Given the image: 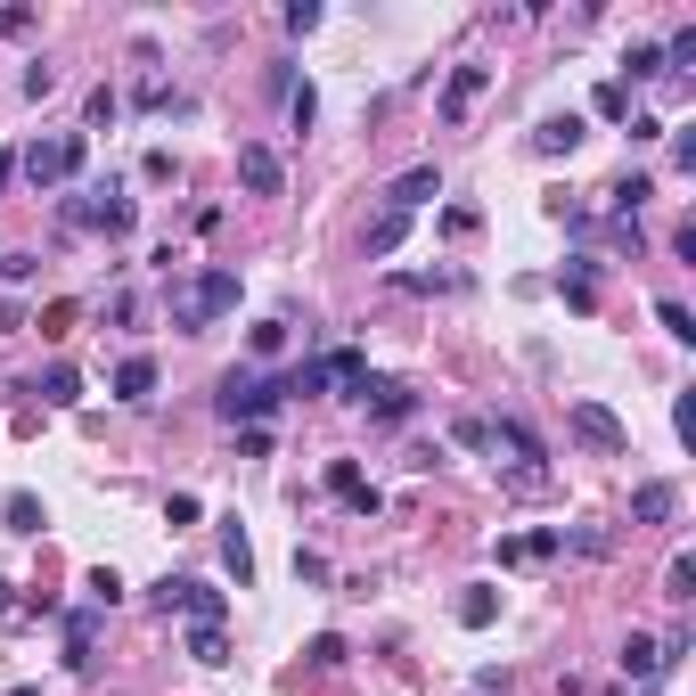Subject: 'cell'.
Here are the masks:
<instances>
[{"mask_svg": "<svg viewBox=\"0 0 696 696\" xmlns=\"http://www.w3.org/2000/svg\"><path fill=\"white\" fill-rule=\"evenodd\" d=\"M279 345H287V320H255L246 328V352H255V361H270Z\"/></svg>", "mask_w": 696, "mask_h": 696, "instance_id": "cell-30", "label": "cell"}, {"mask_svg": "<svg viewBox=\"0 0 696 696\" xmlns=\"http://www.w3.org/2000/svg\"><path fill=\"white\" fill-rule=\"evenodd\" d=\"M565 427H574V442H590V451H631V427L606 402H574V410H565Z\"/></svg>", "mask_w": 696, "mask_h": 696, "instance_id": "cell-5", "label": "cell"}, {"mask_svg": "<svg viewBox=\"0 0 696 696\" xmlns=\"http://www.w3.org/2000/svg\"><path fill=\"white\" fill-rule=\"evenodd\" d=\"M222 311H238V270H197L188 287H173V328L181 336H205Z\"/></svg>", "mask_w": 696, "mask_h": 696, "instance_id": "cell-1", "label": "cell"}, {"mask_svg": "<svg viewBox=\"0 0 696 696\" xmlns=\"http://www.w3.org/2000/svg\"><path fill=\"white\" fill-rule=\"evenodd\" d=\"M623 74H631V82H656V74H664V41H631Z\"/></svg>", "mask_w": 696, "mask_h": 696, "instance_id": "cell-28", "label": "cell"}, {"mask_svg": "<svg viewBox=\"0 0 696 696\" xmlns=\"http://www.w3.org/2000/svg\"><path fill=\"white\" fill-rule=\"evenodd\" d=\"M304 656H311V664H320V672H328V664H345V639H336V631H320V639H311V647H304Z\"/></svg>", "mask_w": 696, "mask_h": 696, "instance_id": "cell-39", "label": "cell"}, {"mask_svg": "<svg viewBox=\"0 0 696 696\" xmlns=\"http://www.w3.org/2000/svg\"><path fill=\"white\" fill-rule=\"evenodd\" d=\"M82 590H91V606H115V598H123V574H115V565H91Z\"/></svg>", "mask_w": 696, "mask_h": 696, "instance_id": "cell-31", "label": "cell"}, {"mask_svg": "<svg viewBox=\"0 0 696 696\" xmlns=\"http://www.w3.org/2000/svg\"><path fill=\"white\" fill-rule=\"evenodd\" d=\"M238 181L255 188V197H279V188H287V164H279V147H270V140H246V147H238Z\"/></svg>", "mask_w": 696, "mask_h": 696, "instance_id": "cell-8", "label": "cell"}, {"mask_svg": "<svg viewBox=\"0 0 696 696\" xmlns=\"http://www.w3.org/2000/svg\"><path fill=\"white\" fill-rule=\"evenodd\" d=\"M17 91H25V99H50V91H58V66H50V58H33V66H25V82H17Z\"/></svg>", "mask_w": 696, "mask_h": 696, "instance_id": "cell-34", "label": "cell"}, {"mask_svg": "<svg viewBox=\"0 0 696 696\" xmlns=\"http://www.w3.org/2000/svg\"><path fill=\"white\" fill-rule=\"evenodd\" d=\"M590 108H598L606 123H623V115H631V91H623V82H598V99H590Z\"/></svg>", "mask_w": 696, "mask_h": 696, "instance_id": "cell-33", "label": "cell"}, {"mask_svg": "<svg viewBox=\"0 0 696 696\" xmlns=\"http://www.w3.org/2000/svg\"><path fill=\"white\" fill-rule=\"evenodd\" d=\"M287 115H295V132H311V115H320V99H311V82H304V91H287Z\"/></svg>", "mask_w": 696, "mask_h": 696, "instance_id": "cell-36", "label": "cell"}, {"mask_svg": "<svg viewBox=\"0 0 696 696\" xmlns=\"http://www.w3.org/2000/svg\"><path fill=\"white\" fill-rule=\"evenodd\" d=\"M99 615H108V606H74V615H66V664L74 672L91 664V647H99Z\"/></svg>", "mask_w": 696, "mask_h": 696, "instance_id": "cell-18", "label": "cell"}, {"mask_svg": "<svg viewBox=\"0 0 696 696\" xmlns=\"http://www.w3.org/2000/svg\"><path fill=\"white\" fill-rule=\"evenodd\" d=\"M483 427H492V451H516L524 468H541V459H550V451H541V434L524 427V418H483Z\"/></svg>", "mask_w": 696, "mask_h": 696, "instance_id": "cell-12", "label": "cell"}, {"mask_svg": "<svg viewBox=\"0 0 696 696\" xmlns=\"http://www.w3.org/2000/svg\"><path fill=\"white\" fill-rule=\"evenodd\" d=\"M33 270H41V263L25 255V246H17V255H0V279H9V287H25V279H33Z\"/></svg>", "mask_w": 696, "mask_h": 696, "instance_id": "cell-37", "label": "cell"}, {"mask_svg": "<svg viewBox=\"0 0 696 696\" xmlns=\"http://www.w3.org/2000/svg\"><path fill=\"white\" fill-rule=\"evenodd\" d=\"M656 320H664V336H672V345H696V311L680 304V295H664V304H656Z\"/></svg>", "mask_w": 696, "mask_h": 696, "instance_id": "cell-25", "label": "cell"}, {"mask_svg": "<svg viewBox=\"0 0 696 696\" xmlns=\"http://www.w3.org/2000/svg\"><path fill=\"white\" fill-rule=\"evenodd\" d=\"M295 582L320 590V582H328V557H320V550H295Z\"/></svg>", "mask_w": 696, "mask_h": 696, "instance_id": "cell-38", "label": "cell"}, {"mask_svg": "<svg viewBox=\"0 0 696 696\" xmlns=\"http://www.w3.org/2000/svg\"><path fill=\"white\" fill-rule=\"evenodd\" d=\"M557 287H565V304H574V311H598V263H590V255L565 263V270H557Z\"/></svg>", "mask_w": 696, "mask_h": 696, "instance_id": "cell-16", "label": "cell"}, {"mask_svg": "<svg viewBox=\"0 0 696 696\" xmlns=\"http://www.w3.org/2000/svg\"><path fill=\"white\" fill-rule=\"evenodd\" d=\"M0 524H9V533H17V541H33V533H41V524H50V509H41V500H33V492H9V500H0Z\"/></svg>", "mask_w": 696, "mask_h": 696, "instance_id": "cell-20", "label": "cell"}, {"mask_svg": "<svg viewBox=\"0 0 696 696\" xmlns=\"http://www.w3.org/2000/svg\"><path fill=\"white\" fill-rule=\"evenodd\" d=\"M680 516V483H639L631 492V524H672Z\"/></svg>", "mask_w": 696, "mask_h": 696, "instance_id": "cell-13", "label": "cell"}, {"mask_svg": "<svg viewBox=\"0 0 696 696\" xmlns=\"http://www.w3.org/2000/svg\"><path fill=\"white\" fill-rule=\"evenodd\" d=\"M664 598H672V606H688V598H696V557H688V550L664 565Z\"/></svg>", "mask_w": 696, "mask_h": 696, "instance_id": "cell-27", "label": "cell"}, {"mask_svg": "<svg viewBox=\"0 0 696 696\" xmlns=\"http://www.w3.org/2000/svg\"><path fill=\"white\" fill-rule=\"evenodd\" d=\"M590 132H582V115H541L533 123V156H574Z\"/></svg>", "mask_w": 696, "mask_h": 696, "instance_id": "cell-11", "label": "cell"}, {"mask_svg": "<svg viewBox=\"0 0 696 696\" xmlns=\"http://www.w3.org/2000/svg\"><path fill=\"white\" fill-rule=\"evenodd\" d=\"M565 541H574L582 557H615V533H606V524H574V533H565Z\"/></svg>", "mask_w": 696, "mask_h": 696, "instance_id": "cell-32", "label": "cell"}, {"mask_svg": "<svg viewBox=\"0 0 696 696\" xmlns=\"http://www.w3.org/2000/svg\"><path fill=\"white\" fill-rule=\"evenodd\" d=\"M483 82H492V66H459L451 82H442V115H451V123H459V115H468V108H475V99H483Z\"/></svg>", "mask_w": 696, "mask_h": 696, "instance_id": "cell-15", "label": "cell"}, {"mask_svg": "<svg viewBox=\"0 0 696 696\" xmlns=\"http://www.w3.org/2000/svg\"><path fill=\"white\" fill-rule=\"evenodd\" d=\"M9 606H17V582H0V615H9Z\"/></svg>", "mask_w": 696, "mask_h": 696, "instance_id": "cell-42", "label": "cell"}, {"mask_svg": "<svg viewBox=\"0 0 696 696\" xmlns=\"http://www.w3.org/2000/svg\"><path fill=\"white\" fill-rule=\"evenodd\" d=\"M647 197H656V181H647V173H623L615 188H606V205H615V229L639 222V205H647Z\"/></svg>", "mask_w": 696, "mask_h": 696, "instance_id": "cell-17", "label": "cell"}, {"mask_svg": "<svg viewBox=\"0 0 696 696\" xmlns=\"http://www.w3.org/2000/svg\"><path fill=\"white\" fill-rule=\"evenodd\" d=\"M557 550H565V524H533V533H500L492 541L500 565H541V557H557Z\"/></svg>", "mask_w": 696, "mask_h": 696, "instance_id": "cell-7", "label": "cell"}, {"mask_svg": "<svg viewBox=\"0 0 696 696\" xmlns=\"http://www.w3.org/2000/svg\"><path fill=\"white\" fill-rule=\"evenodd\" d=\"M9 696H41V688H9Z\"/></svg>", "mask_w": 696, "mask_h": 696, "instance_id": "cell-43", "label": "cell"}, {"mask_svg": "<svg viewBox=\"0 0 696 696\" xmlns=\"http://www.w3.org/2000/svg\"><path fill=\"white\" fill-rule=\"evenodd\" d=\"M320 386H336L345 402H361V386H369V352H352V345L320 352Z\"/></svg>", "mask_w": 696, "mask_h": 696, "instance_id": "cell-9", "label": "cell"}, {"mask_svg": "<svg viewBox=\"0 0 696 696\" xmlns=\"http://www.w3.org/2000/svg\"><path fill=\"white\" fill-rule=\"evenodd\" d=\"M361 410L386 418V427H402V418H418V393L393 386V377H369V386H361Z\"/></svg>", "mask_w": 696, "mask_h": 696, "instance_id": "cell-10", "label": "cell"}, {"mask_svg": "<svg viewBox=\"0 0 696 696\" xmlns=\"http://www.w3.org/2000/svg\"><path fill=\"white\" fill-rule=\"evenodd\" d=\"M402 238H410V214H377L369 222V255H393Z\"/></svg>", "mask_w": 696, "mask_h": 696, "instance_id": "cell-29", "label": "cell"}, {"mask_svg": "<svg viewBox=\"0 0 696 696\" xmlns=\"http://www.w3.org/2000/svg\"><path fill=\"white\" fill-rule=\"evenodd\" d=\"M188 656H197L205 672H222L229 664V631L222 623H188Z\"/></svg>", "mask_w": 696, "mask_h": 696, "instance_id": "cell-22", "label": "cell"}, {"mask_svg": "<svg viewBox=\"0 0 696 696\" xmlns=\"http://www.w3.org/2000/svg\"><path fill=\"white\" fill-rule=\"evenodd\" d=\"M328 492H336V500H345V509H361V516L377 509V492H369V483H361V459H328Z\"/></svg>", "mask_w": 696, "mask_h": 696, "instance_id": "cell-14", "label": "cell"}, {"mask_svg": "<svg viewBox=\"0 0 696 696\" xmlns=\"http://www.w3.org/2000/svg\"><path fill=\"white\" fill-rule=\"evenodd\" d=\"M459 623H468V631H483V623H500V590H468V598H459Z\"/></svg>", "mask_w": 696, "mask_h": 696, "instance_id": "cell-26", "label": "cell"}, {"mask_svg": "<svg viewBox=\"0 0 696 696\" xmlns=\"http://www.w3.org/2000/svg\"><path fill=\"white\" fill-rule=\"evenodd\" d=\"M222 565L238 574V590L255 582V541H246V524H238V516H222Z\"/></svg>", "mask_w": 696, "mask_h": 696, "instance_id": "cell-19", "label": "cell"}, {"mask_svg": "<svg viewBox=\"0 0 696 696\" xmlns=\"http://www.w3.org/2000/svg\"><path fill=\"white\" fill-rule=\"evenodd\" d=\"M0 33H33V9H0Z\"/></svg>", "mask_w": 696, "mask_h": 696, "instance_id": "cell-41", "label": "cell"}, {"mask_svg": "<svg viewBox=\"0 0 696 696\" xmlns=\"http://www.w3.org/2000/svg\"><path fill=\"white\" fill-rule=\"evenodd\" d=\"M672 434L696 442V393H672Z\"/></svg>", "mask_w": 696, "mask_h": 696, "instance_id": "cell-35", "label": "cell"}, {"mask_svg": "<svg viewBox=\"0 0 696 696\" xmlns=\"http://www.w3.org/2000/svg\"><path fill=\"white\" fill-rule=\"evenodd\" d=\"M279 402H287V386H279V377H263V369H229L222 386H214V410L229 418V427H238V418H270Z\"/></svg>", "mask_w": 696, "mask_h": 696, "instance_id": "cell-3", "label": "cell"}, {"mask_svg": "<svg viewBox=\"0 0 696 696\" xmlns=\"http://www.w3.org/2000/svg\"><path fill=\"white\" fill-rule=\"evenodd\" d=\"M442 197V164H410V173L386 181V214H418V205Z\"/></svg>", "mask_w": 696, "mask_h": 696, "instance_id": "cell-6", "label": "cell"}, {"mask_svg": "<svg viewBox=\"0 0 696 696\" xmlns=\"http://www.w3.org/2000/svg\"><path fill=\"white\" fill-rule=\"evenodd\" d=\"M623 680H664V656H656V639H639V631L623 639Z\"/></svg>", "mask_w": 696, "mask_h": 696, "instance_id": "cell-24", "label": "cell"}, {"mask_svg": "<svg viewBox=\"0 0 696 696\" xmlns=\"http://www.w3.org/2000/svg\"><path fill=\"white\" fill-rule=\"evenodd\" d=\"M33 393H41L50 410H74V402H82V377H74L66 361H50V369H41V386H33Z\"/></svg>", "mask_w": 696, "mask_h": 696, "instance_id": "cell-21", "label": "cell"}, {"mask_svg": "<svg viewBox=\"0 0 696 696\" xmlns=\"http://www.w3.org/2000/svg\"><path fill=\"white\" fill-rule=\"evenodd\" d=\"M82 156H91V140H82V132H50V140H33L25 156H17V173H25L33 188H66L82 173Z\"/></svg>", "mask_w": 696, "mask_h": 696, "instance_id": "cell-2", "label": "cell"}, {"mask_svg": "<svg viewBox=\"0 0 696 696\" xmlns=\"http://www.w3.org/2000/svg\"><path fill=\"white\" fill-rule=\"evenodd\" d=\"M459 442H468V451H492V427H483V418H459V427H451Z\"/></svg>", "mask_w": 696, "mask_h": 696, "instance_id": "cell-40", "label": "cell"}, {"mask_svg": "<svg viewBox=\"0 0 696 696\" xmlns=\"http://www.w3.org/2000/svg\"><path fill=\"white\" fill-rule=\"evenodd\" d=\"M147 393H156V361H147V352H132V361L115 369V402H147Z\"/></svg>", "mask_w": 696, "mask_h": 696, "instance_id": "cell-23", "label": "cell"}, {"mask_svg": "<svg viewBox=\"0 0 696 696\" xmlns=\"http://www.w3.org/2000/svg\"><path fill=\"white\" fill-rule=\"evenodd\" d=\"M147 606H156V615H188V623H222L229 615V598L214 582H197V574H164L156 590H147Z\"/></svg>", "mask_w": 696, "mask_h": 696, "instance_id": "cell-4", "label": "cell"}]
</instances>
